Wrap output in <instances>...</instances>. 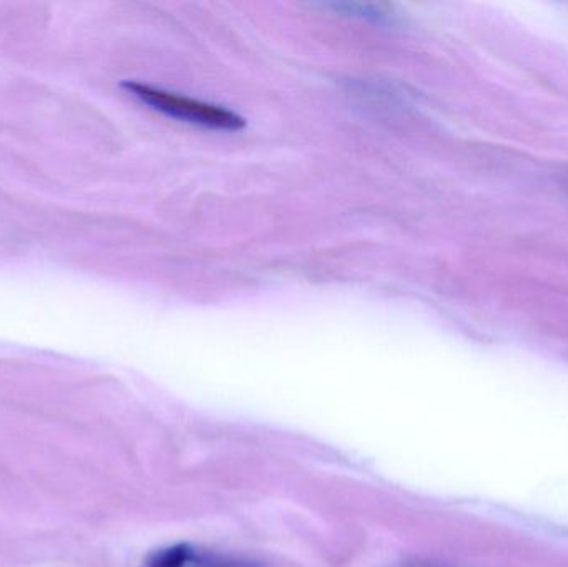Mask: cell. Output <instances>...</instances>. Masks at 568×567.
I'll list each match as a JSON object with an SVG mask.
<instances>
[{
    "label": "cell",
    "instance_id": "cell-1",
    "mask_svg": "<svg viewBox=\"0 0 568 567\" xmlns=\"http://www.w3.org/2000/svg\"><path fill=\"white\" fill-rule=\"evenodd\" d=\"M126 90L146 105L173 119L183 122L196 123V125L210 126V129L240 130L245 125V120L236 115L232 110L212 103L199 102L189 97L165 92L155 87L143 85L139 82L123 83Z\"/></svg>",
    "mask_w": 568,
    "mask_h": 567
},
{
    "label": "cell",
    "instance_id": "cell-2",
    "mask_svg": "<svg viewBox=\"0 0 568 567\" xmlns=\"http://www.w3.org/2000/svg\"><path fill=\"white\" fill-rule=\"evenodd\" d=\"M196 553L192 546L175 545L150 555L143 567H186L195 563Z\"/></svg>",
    "mask_w": 568,
    "mask_h": 567
}]
</instances>
